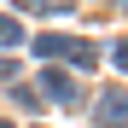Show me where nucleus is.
<instances>
[{"label":"nucleus","mask_w":128,"mask_h":128,"mask_svg":"<svg viewBox=\"0 0 128 128\" xmlns=\"http://www.w3.org/2000/svg\"><path fill=\"white\" fill-rule=\"evenodd\" d=\"M93 122H99V128H128V93H122V88H105V93L93 99Z\"/></svg>","instance_id":"f03ea898"},{"label":"nucleus","mask_w":128,"mask_h":128,"mask_svg":"<svg viewBox=\"0 0 128 128\" xmlns=\"http://www.w3.org/2000/svg\"><path fill=\"white\" fill-rule=\"evenodd\" d=\"M35 52H41V64H76V70H93L99 64V47L93 41H76V35H41Z\"/></svg>","instance_id":"f257e3e1"},{"label":"nucleus","mask_w":128,"mask_h":128,"mask_svg":"<svg viewBox=\"0 0 128 128\" xmlns=\"http://www.w3.org/2000/svg\"><path fill=\"white\" fill-rule=\"evenodd\" d=\"M18 41H24V24L18 18H0V47H18Z\"/></svg>","instance_id":"20e7f679"},{"label":"nucleus","mask_w":128,"mask_h":128,"mask_svg":"<svg viewBox=\"0 0 128 128\" xmlns=\"http://www.w3.org/2000/svg\"><path fill=\"white\" fill-rule=\"evenodd\" d=\"M12 76H18V64H12V58H0V82H12Z\"/></svg>","instance_id":"423d86ee"},{"label":"nucleus","mask_w":128,"mask_h":128,"mask_svg":"<svg viewBox=\"0 0 128 128\" xmlns=\"http://www.w3.org/2000/svg\"><path fill=\"white\" fill-rule=\"evenodd\" d=\"M111 58H116V70H128V41H116V47H111Z\"/></svg>","instance_id":"39448f33"},{"label":"nucleus","mask_w":128,"mask_h":128,"mask_svg":"<svg viewBox=\"0 0 128 128\" xmlns=\"http://www.w3.org/2000/svg\"><path fill=\"white\" fill-rule=\"evenodd\" d=\"M41 93H47L52 105H76V82H70V70L47 64V70H41Z\"/></svg>","instance_id":"7ed1b4c3"},{"label":"nucleus","mask_w":128,"mask_h":128,"mask_svg":"<svg viewBox=\"0 0 128 128\" xmlns=\"http://www.w3.org/2000/svg\"><path fill=\"white\" fill-rule=\"evenodd\" d=\"M122 6H128V0H122Z\"/></svg>","instance_id":"0eeeda50"}]
</instances>
